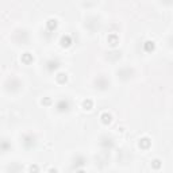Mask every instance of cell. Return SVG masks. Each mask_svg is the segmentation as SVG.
<instances>
[{
	"label": "cell",
	"instance_id": "2e32d148",
	"mask_svg": "<svg viewBox=\"0 0 173 173\" xmlns=\"http://www.w3.org/2000/svg\"><path fill=\"white\" fill-rule=\"evenodd\" d=\"M161 165H162V164H161V161H160L158 158H155V160H153L152 161V168L153 169H155V170H158L160 168H161Z\"/></svg>",
	"mask_w": 173,
	"mask_h": 173
},
{
	"label": "cell",
	"instance_id": "8fae6325",
	"mask_svg": "<svg viewBox=\"0 0 173 173\" xmlns=\"http://www.w3.org/2000/svg\"><path fill=\"white\" fill-rule=\"evenodd\" d=\"M20 60H22V62H23V64L28 65V64H31L32 61H34V57H32L31 53H23V54H22Z\"/></svg>",
	"mask_w": 173,
	"mask_h": 173
},
{
	"label": "cell",
	"instance_id": "52a82bcc",
	"mask_svg": "<svg viewBox=\"0 0 173 173\" xmlns=\"http://www.w3.org/2000/svg\"><path fill=\"white\" fill-rule=\"evenodd\" d=\"M107 41H108V45L112 46V47H115V46L119 43V37L115 34V32H112V34H109L108 38H107Z\"/></svg>",
	"mask_w": 173,
	"mask_h": 173
},
{
	"label": "cell",
	"instance_id": "ac0fdd59",
	"mask_svg": "<svg viewBox=\"0 0 173 173\" xmlns=\"http://www.w3.org/2000/svg\"><path fill=\"white\" fill-rule=\"evenodd\" d=\"M28 170H30V172H38V166H37V165H31L30 168H28Z\"/></svg>",
	"mask_w": 173,
	"mask_h": 173
},
{
	"label": "cell",
	"instance_id": "30bf717a",
	"mask_svg": "<svg viewBox=\"0 0 173 173\" xmlns=\"http://www.w3.org/2000/svg\"><path fill=\"white\" fill-rule=\"evenodd\" d=\"M154 49H155V43L153 41H146L143 43V50L146 53H152V52H154Z\"/></svg>",
	"mask_w": 173,
	"mask_h": 173
},
{
	"label": "cell",
	"instance_id": "ba28073f",
	"mask_svg": "<svg viewBox=\"0 0 173 173\" xmlns=\"http://www.w3.org/2000/svg\"><path fill=\"white\" fill-rule=\"evenodd\" d=\"M60 43H61L62 47H69V46L73 43V41H72L71 35H62L61 37V39H60Z\"/></svg>",
	"mask_w": 173,
	"mask_h": 173
},
{
	"label": "cell",
	"instance_id": "3957f363",
	"mask_svg": "<svg viewBox=\"0 0 173 173\" xmlns=\"http://www.w3.org/2000/svg\"><path fill=\"white\" fill-rule=\"evenodd\" d=\"M83 165H85V158L84 157H81V155H77L76 158H74V162H73V168L72 169H76V170H81L78 166H83Z\"/></svg>",
	"mask_w": 173,
	"mask_h": 173
},
{
	"label": "cell",
	"instance_id": "9a60e30c",
	"mask_svg": "<svg viewBox=\"0 0 173 173\" xmlns=\"http://www.w3.org/2000/svg\"><path fill=\"white\" fill-rule=\"evenodd\" d=\"M93 107V102L91 99H85L83 100V108L84 109H91Z\"/></svg>",
	"mask_w": 173,
	"mask_h": 173
},
{
	"label": "cell",
	"instance_id": "4fadbf2b",
	"mask_svg": "<svg viewBox=\"0 0 173 173\" xmlns=\"http://www.w3.org/2000/svg\"><path fill=\"white\" fill-rule=\"evenodd\" d=\"M100 119H102V122L104 124H109L111 123V120H112V117H111L108 112H103L102 117H100Z\"/></svg>",
	"mask_w": 173,
	"mask_h": 173
},
{
	"label": "cell",
	"instance_id": "5bb4252c",
	"mask_svg": "<svg viewBox=\"0 0 173 173\" xmlns=\"http://www.w3.org/2000/svg\"><path fill=\"white\" fill-rule=\"evenodd\" d=\"M56 78H57V81L60 83V84H65V83L68 81V76H66V73H58L56 76Z\"/></svg>",
	"mask_w": 173,
	"mask_h": 173
},
{
	"label": "cell",
	"instance_id": "e0dca14e",
	"mask_svg": "<svg viewBox=\"0 0 173 173\" xmlns=\"http://www.w3.org/2000/svg\"><path fill=\"white\" fill-rule=\"evenodd\" d=\"M41 103H42L43 106H49L50 103H52V99H50V97H45V99H42Z\"/></svg>",
	"mask_w": 173,
	"mask_h": 173
},
{
	"label": "cell",
	"instance_id": "7a4b0ae2",
	"mask_svg": "<svg viewBox=\"0 0 173 173\" xmlns=\"http://www.w3.org/2000/svg\"><path fill=\"white\" fill-rule=\"evenodd\" d=\"M23 145H25L26 149H31L32 146L35 145V138L30 134L25 135V137H23Z\"/></svg>",
	"mask_w": 173,
	"mask_h": 173
},
{
	"label": "cell",
	"instance_id": "6da1fadb",
	"mask_svg": "<svg viewBox=\"0 0 173 173\" xmlns=\"http://www.w3.org/2000/svg\"><path fill=\"white\" fill-rule=\"evenodd\" d=\"M56 108H57L58 112H66L68 109L71 108V103H69V100L68 99H61V100L57 102Z\"/></svg>",
	"mask_w": 173,
	"mask_h": 173
},
{
	"label": "cell",
	"instance_id": "8992f818",
	"mask_svg": "<svg viewBox=\"0 0 173 173\" xmlns=\"http://www.w3.org/2000/svg\"><path fill=\"white\" fill-rule=\"evenodd\" d=\"M150 145H152V141H150V138L148 137H143L139 139V148L143 149V150H148L149 148H150Z\"/></svg>",
	"mask_w": 173,
	"mask_h": 173
},
{
	"label": "cell",
	"instance_id": "9c48e42d",
	"mask_svg": "<svg viewBox=\"0 0 173 173\" xmlns=\"http://www.w3.org/2000/svg\"><path fill=\"white\" fill-rule=\"evenodd\" d=\"M58 66H60V62H58L57 60H50V61H47V64H46V69H47L49 72L56 71Z\"/></svg>",
	"mask_w": 173,
	"mask_h": 173
},
{
	"label": "cell",
	"instance_id": "7c38bea8",
	"mask_svg": "<svg viewBox=\"0 0 173 173\" xmlns=\"http://www.w3.org/2000/svg\"><path fill=\"white\" fill-rule=\"evenodd\" d=\"M96 85H97V88H100V89H106L107 87H108V83L106 81L104 77H100L96 80Z\"/></svg>",
	"mask_w": 173,
	"mask_h": 173
},
{
	"label": "cell",
	"instance_id": "277c9868",
	"mask_svg": "<svg viewBox=\"0 0 173 173\" xmlns=\"http://www.w3.org/2000/svg\"><path fill=\"white\" fill-rule=\"evenodd\" d=\"M57 26H58V22H57V19H54V18L47 19V22H46V28H47V31H54V30L57 28Z\"/></svg>",
	"mask_w": 173,
	"mask_h": 173
},
{
	"label": "cell",
	"instance_id": "5b68a950",
	"mask_svg": "<svg viewBox=\"0 0 173 173\" xmlns=\"http://www.w3.org/2000/svg\"><path fill=\"white\" fill-rule=\"evenodd\" d=\"M100 145L106 149H111L114 146V139L112 138H108V137H103L102 141H100Z\"/></svg>",
	"mask_w": 173,
	"mask_h": 173
}]
</instances>
